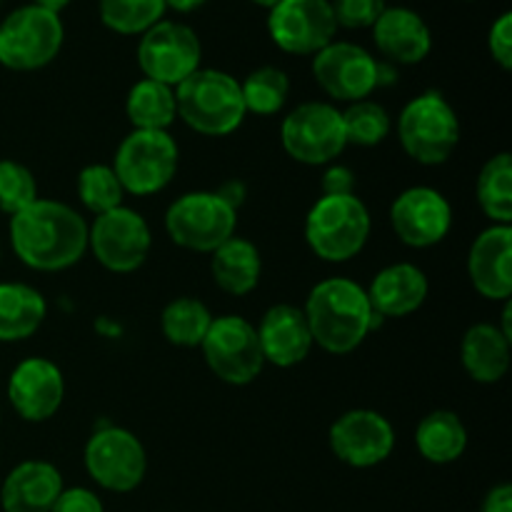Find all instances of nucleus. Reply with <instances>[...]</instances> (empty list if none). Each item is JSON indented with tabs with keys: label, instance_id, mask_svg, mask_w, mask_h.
I'll return each mask as SVG.
<instances>
[{
	"label": "nucleus",
	"instance_id": "1",
	"mask_svg": "<svg viewBox=\"0 0 512 512\" xmlns=\"http://www.w3.org/2000/svg\"><path fill=\"white\" fill-rule=\"evenodd\" d=\"M10 245L20 263L40 273H58L88 250V223L60 200L38 198L10 218Z\"/></svg>",
	"mask_w": 512,
	"mask_h": 512
},
{
	"label": "nucleus",
	"instance_id": "2",
	"mask_svg": "<svg viewBox=\"0 0 512 512\" xmlns=\"http://www.w3.org/2000/svg\"><path fill=\"white\" fill-rule=\"evenodd\" d=\"M313 343L333 355H348L360 348L373 330L368 293L350 278H328L310 290L303 308Z\"/></svg>",
	"mask_w": 512,
	"mask_h": 512
},
{
	"label": "nucleus",
	"instance_id": "3",
	"mask_svg": "<svg viewBox=\"0 0 512 512\" xmlns=\"http://www.w3.org/2000/svg\"><path fill=\"white\" fill-rule=\"evenodd\" d=\"M173 90L178 118L200 135L223 138L235 133L248 113L240 83L223 70L198 68Z\"/></svg>",
	"mask_w": 512,
	"mask_h": 512
},
{
	"label": "nucleus",
	"instance_id": "4",
	"mask_svg": "<svg viewBox=\"0 0 512 512\" xmlns=\"http://www.w3.org/2000/svg\"><path fill=\"white\" fill-rule=\"evenodd\" d=\"M370 213L358 195H323L305 218V240L325 263H345L365 248Z\"/></svg>",
	"mask_w": 512,
	"mask_h": 512
},
{
	"label": "nucleus",
	"instance_id": "5",
	"mask_svg": "<svg viewBox=\"0 0 512 512\" xmlns=\"http://www.w3.org/2000/svg\"><path fill=\"white\" fill-rule=\"evenodd\" d=\"M63 20L40 5H20L0 23V65L18 73L40 70L63 48Z\"/></svg>",
	"mask_w": 512,
	"mask_h": 512
},
{
	"label": "nucleus",
	"instance_id": "6",
	"mask_svg": "<svg viewBox=\"0 0 512 512\" xmlns=\"http://www.w3.org/2000/svg\"><path fill=\"white\" fill-rule=\"evenodd\" d=\"M398 138L405 153L418 163H445L460 143L458 113L438 90H428L403 108L398 118Z\"/></svg>",
	"mask_w": 512,
	"mask_h": 512
},
{
	"label": "nucleus",
	"instance_id": "7",
	"mask_svg": "<svg viewBox=\"0 0 512 512\" xmlns=\"http://www.w3.org/2000/svg\"><path fill=\"white\" fill-rule=\"evenodd\" d=\"M238 210L218 193H185L165 213V230L175 245L193 253H213L235 235Z\"/></svg>",
	"mask_w": 512,
	"mask_h": 512
},
{
	"label": "nucleus",
	"instance_id": "8",
	"mask_svg": "<svg viewBox=\"0 0 512 512\" xmlns=\"http://www.w3.org/2000/svg\"><path fill=\"white\" fill-rule=\"evenodd\" d=\"M178 143L168 130H133L115 153L113 170L125 193H160L178 173Z\"/></svg>",
	"mask_w": 512,
	"mask_h": 512
},
{
	"label": "nucleus",
	"instance_id": "9",
	"mask_svg": "<svg viewBox=\"0 0 512 512\" xmlns=\"http://www.w3.org/2000/svg\"><path fill=\"white\" fill-rule=\"evenodd\" d=\"M280 140L285 153L303 165H328L345 150L343 115L335 105L303 103L285 115L280 125Z\"/></svg>",
	"mask_w": 512,
	"mask_h": 512
},
{
	"label": "nucleus",
	"instance_id": "10",
	"mask_svg": "<svg viewBox=\"0 0 512 512\" xmlns=\"http://www.w3.org/2000/svg\"><path fill=\"white\" fill-rule=\"evenodd\" d=\"M200 348L208 368L228 385H250L265 365L258 330L240 315L213 318Z\"/></svg>",
	"mask_w": 512,
	"mask_h": 512
},
{
	"label": "nucleus",
	"instance_id": "11",
	"mask_svg": "<svg viewBox=\"0 0 512 512\" xmlns=\"http://www.w3.org/2000/svg\"><path fill=\"white\" fill-rule=\"evenodd\" d=\"M203 45L190 25L160 20L140 35L138 65L143 75L155 83L175 88L200 68Z\"/></svg>",
	"mask_w": 512,
	"mask_h": 512
},
{
	"label": "nucleus",
	"instance_id": "12",
	"mask_svg": "<svg viewBox=\"0 0 512 512\" xmlns=\"http://www.w3.org/2000/svg\"><path fill=\"white\" fill-rule=\"evenodd\" d=\"M83 460L90 478L110 493L135 490L148 470L143 443L130 430L115 425L95 430L85 445Z\"/></svg>",
	"mask_w": 512,
	"mask_h": 512
},
{
	"label": "nucleus",
	"instance_id": "13",
	"mask_svg": "<svg viewBox=\"0 0 512 512\" xmlns=\"http://www.w3.org/2000/svg\"><path fill=\"white\" fill-rule=\"evenodd\" d=\"M88 248L110 273H133L148 260L153 235L143 215L120 205L95 215L93 225H88Z\"/></svg>",
	"mask_w": 512,
	"mask_h": 512
},
{
	"label": "nucleus",
	"instance_id": "14",
	"mask_svg": "<svg viewBox=\"0 0 512 512\" xmlns=\"http://www.w3.org/2000/svg\"><path fill=\"white\" fill-rule=\"evenodd\" d=\"M268 30L273 43L290 55H315L338 33L330 0H280L270 8Z\"/></svg>",
	"mask_w": 512,
	"mask_h": 512
},
{
	"label": "nucleus",
	"instance_id": "15",
	"mask_svg": "<svg viewBox=\"0 0 512 512\" xmlns=\"http://www.w3.org/2000/svg\"><path fill=\"white\" fill-rule=\"evenodd\" d=\"M313 75L330 98L358 103L378 88V60L360 45L333 40L313 55Z\"/></svg>",
	"mask_w": 512,
	"mask_h": 512
},
{
	"label": "nucleus",
	"instance_id": "16",
	"mask_svg": "<svg viewBox=\"0 0 512 512\" xmlns=\"http://www.w3.org/2000/svg\"><path fill=\"white\" fill-rule=\"evenodd\" d=\"M330 448L350 468H375L393 453L395 430L375 410H348L330 428Z\"/></svg>",
	"mask_w": 512,
	"mask_h": 512
},
{
	"label": "nucleus",
	"instance_id": "17",
	"mask_svg": "<svg viewBox=\"0 0 512 512\" xmlns=\"http://www.w3.org/2000/svg\"><path fill=\"white\" fill-rule=\"evenodd\" d=\"M390 225L410 248H430L450 233L453 208L435 188L415 185L395 198L390 208Z\"/></svg>",
	"mask_w": 512,
	"mask_h": 512
},
{
	"label": "nucleus",
	"instance_id": "18",
	"mask_svg": "<svg viewBox=\"0 0 512 512\" xmlns=\"http://www.w3.org/2000/svg\"><path fill=\"white\" fill-rule=\"evenodd\" d=\"M65 395V380L48 358H28L15 365L8 380V398L15 413L28 423H43L58 413Z\"/></svg>",
	"mask_w": 512,
	"mask_h": 512
},
{
	"label": "nucleus",
	"instance_id": "19",
	"mask_svg": "<svg viewBox=\"0 0 512 512\" xmlns=\"http://www.w3.org/2000/svg\"><path fill=\"white\" fill-rule=\"evenodd\" d=\"M473 288L488 300H510L512 295V225H490L475 238L468 255Z\"/></svg>",
	"mask_w": 512,
	"mask_h": 512
},
{
	"label": "nucleus",
	"instance_id": "20",
	"mask_svg": "<svg viewBox=\"0 0 512 512\" xmlns=\"http://www.w3.org/2000/svg\"><path fill=\"white\" fill-rule=\"evenodd\" d=\"M255 330H258L265 363H273L278 368L300 365L313 348V335H310L303 308H295V305H273Z\"/></svg>",
	"mask_w": 512,
	"mask_h": 512
},
{
	"label": "nucleus",
	"instance_id": "21",
	"mask_svg": "<svg viewBox=\"0 0 512 512\" xmlns=\"http://www.w3.org/2000/svg\"><path fill=\"white\" fill-rule=\"evenodd\" d=\"M373 40L388 63L415 65L428 58L433 35L428 23L415 10L395 5L385 8L373 25Z\"/></svg>",
	"mask_w": 512,
	"mask_h": 512
},
{
	"label": "nucleus",
	"instance_id": "22",
	"mask_svg": "<svg viewBox=\"0 0 512 512\" xmlns=\"http://www.w3.org/2000/svg\"><path fill=\"white\" fill-rule=\"evenodd\" d=\"M63 490V478L55 465L25 460L3 480L0 505L3 512H50Z\"/></svg>",
	"mask_w": 512,
	"mask_h": 512
},
{
	"label": "nucleus",
	"instance_id": "23",
	"mask_svg": "<svg viewBox=\"0 0 512 512\" xmlns=\"http://www.w3.org/2000/svg\"><path fill=\"white\" fill-rule=\"evenodd\" d=\"M370 308L383 318H405L428 298V278L413 263H395L380 270L365 290Z\"/></svg>",
	"mask_w": 512,
	"mask_h": 512
},
{
	"label": "nucleus",
	"instance_id": "24",
	"mask_svg": "<svg viewBox=\"0 0 512 512\" xmlns=\"http://www.w3.org/2000/svg\"><path fill=\"white\" fill-rule=\"evenodd\" d=\"M510 355V340L500 333L498 325L490 323L473 325L460 345L465 373L483 385H493L508 375Z\"/></svg>",
	"mask_w": 512,
	"mask_h": 512
},
{
	"label": "nucleus",
	"instance_id": "25",
	"mask_svg": "<svg viewBox=\"0 0 512 512\" xmlns=\"http://www.w3.org/2000/svg\"><path fill=\"white\" fill-rule=\"evenodd\" d=\"M210 255H213L210 270L220 290L228 295H248L250 290H255L263 273V260H260V250L250 240L233 235Z\"/></svg>",
	"mask_w": 512,
	"mask_h": 512
},
{
	"label": "nucleus",
	"instance_id": "26",
	"mask_svg": "<svg viewBox=\"0 0 512 512\" xmlns=\"http://www.w3.org/2000/svg\"><path fill=\"white\" fill-rule=\"evenodd\" d=\"M45 298L25 283H0V343L30 338L43 325Z\"/></svg>",
	"mask_w": 512,
	"mask_h": 512
},
{
	"label": "nucleus",
	"instance_id": "27",
	"mask_svg": "<svg viewBox=\"0 0 512 512\" xmlns=\"http://www.w3.org/2000/svg\"><path fill=\"white\" fill-rule=\"evenodd\" d=\"M415 445L428 463H455L468 448V430L453 410H433L420 420Z\"/></svg>",
	"mask_w": 512,
	"mask_h": 512
},
{
	"label": "nucleus",
	"instance_id": "28",
	"mask_svg": "<svg viewBox=\"0 0 512 512\" xmlns=\"http://www.w3.org/2000/svg\"><path fill=\"white\" fill-rule=\"evenodd\" d=\"M125 113L135 130H168L178 118L175 90L155 80H138L125 100Z\"/></svg>",
	"mask_w": 512,
	"mask_h": 512
},
{
	"label": "nucleus",
	"instance_id": "29",
	"mask_svg": "<svg viewBox=\"0 0 512 512\" xmlns=\"http://www.w3.org/2000/svg\"><path fill=\"white\" fill-rule=\"evenodd\" d=\"M478 203L493 225L512 223V158L498 153L478 175Z\"/></svg>",
	"mask_w": 512,
	"mask_h": 512
},
{
	"label": "nucleus",
	"instance_id": "30",
	"mask_svg": "<svg viewBox=\"0 0 512 512\" xmlns=\"http://www.w3.org/2000/svg\"><path fill=\"white\" fill-rule=\"evenodd\" d=\"M213 325L208 305L195 298H178L165 305L160 315V328L168 343L180 348H200Z\"/></svg>",
	"mask_w": 512,
	"mask_h": 512
},
{
	"label": "nucleus",
	"instance_id": "31",
	"mask_svg": "<svg viewBox=\"0 0 512 512\" xmlns=\"http://www.w3.org/2000/svg\"><path fill=\"white\" fill-rule=\"evenodd\" d=\"M240 93H243V103L248 113L275 115L288 103L290 80L275 65H263L240 83Z\"/></svg>",
	"mask_w": 512,
	"mask_h": 512
},
{
	"label": "nucleus",
	"instance_id": "32",
	"mask_svg": "<svg viewBox=\"0 0 512 512\" xmlns=\"http://www.w3.org/2000/svg\"><path fill=\"white\" fill-rule=\"evenodd\" d=\"M100 20L120 35H143L163 20L165 0H98Z\"/></svg>",
	"mask_w": 512,
	"mask_h": 512
},
{
	"label": "nucleus",
	"instance_id": "33",
	"mask_svg": "<svg viewBox=\"0 0 512 512\" xmlns=\"http://www.w3.org/2000/svg\"><path fill=\"white\" fill-rule=\"evenodd\" d=\"M78 195L80 203L93 215H103L123 205V185L115 175L113 165L95 163L80 170L78 175Z\"/></svg>",
	"mask_w": 512,
	"mask_h": 512
},
{
	"label": "nucleus",
	"instance_id": "34",
	"mask_svg": "<svg viewBox=\"0 0 512 512\" xmlns=\"http://www.w3.org/2000/svg\"><path fill=\"white\" fill-rule=\"evenodd\" d=\"M343 115L345 140L353 145H363V148H373L380 145L390 133V115L388 110L373 100H358L350 103Z\"/></svg>",
	"mask_w": 512,
	"mask_h": 512
},
{
	"label": "nucleus",
	"instance_id": "35",
	"mask_svg": "<svg viewBox=\"0 0 512 512\" xmlns=\"http://www.w3.org/2000/svg\"><path fill=\"white\" fill-rule=\"evenodd\" d=\"M38 200V183L25 165L0 160V210L10 218Z\"/></svg>",
	"mask_w": 512,
	"mask_h": 512
},
{
	"label": "nucleus",
	"instance_id": "36",
	"mask_svg": "<svg viewBox=\"0 0 512 512\" xmlns=\"http://www.w3.org/2000/svg\"><path fill=\"white\" fill-rule=\"evenodd\" d=\"M338 28L363 30L373 28L375 20L388 8L385 0H330Z\"/></svg>",
	"mask_w": 512,
	"mask_h": 512
},
{
	"label": "nucleus",
	"instance_id": "37",
	"mask_svg": "<svg viewBox=\"0 0 512 512\" xmlns=\"http://www.w3.org/2000/svg\"><path fill=\"white\" fill-rule=\"evenodd\" d=\"M488 50L500 68H512V13H503L493 25H490Z\"/></svg>",
	"mask_w": 512,
	"mask_h": 512
},
{
	"label": "nucleus",
	"instance_id": "38",
	"mask_svg": "<svg viewBox=\"0 0 512 512\" xmlns=\"http://www.w3.org/2000/svg\"><path fill=\"white\" fill-rule=\"evenodd\" d=\"M50 512H105L98 495L88 488H68L60 493Z\"/></svg>",
	"mask_w": 512,
	"mask_h": 512
},
{
	"label": "nucleus",
	"instance_id": "39",
	"mask_svg": "<svg viewBox=\"0 0 512 512\" xmlns=\"http://www.w3.org/2000/svg\"><path fill=\"white\" fill-rule=\"evenodd\" d=\"M355 173L345 165H330L323 175V195H353Z\"/></svg>",
	"mask_w": 512,
	"mask_h": 512
},
{
	"label": "nucleus",
	"instance_id": "40",
	"mask_svg": "<svg viewBox=\"0 0 512 512\" xmlns=\"http://www.w3.org/2000/svg\"><path fill=\"white\" fill-rule=\"evenodd\" d=\"M483 512H512V488L508 483L495 485L483 500Z\"/></svg>",
	"mask_w": 512,
	"mask_h": 512
},
{
	"label": "nucleus",
	"instance_id": "41",
	"mask_svg": "<svg viewBox=\"0 0 512 512\" xmlns=\"http://www.w3.org/2000/svg\"><path fill=\"white\" fill-rule=\"evenodd\" d=\"M208 0H165V10L173 8L175 13H193V10L203 8Z\"/></svg>",
	"mask_w": 512,
	"mask_h": 512
},
{
	"label": "nucleus",
	"instance_id": "42",
	"mask_svg": "<svg viewBox=\"0 0 512 512\" xmlns=\"http://www.w3.org/2000/svg\"><path fill=\"white\" fill-rule=\"evenodd\" d=\"M500 333L505 335V338L512 343V305L510 300H505V310H503V328H500Z\"/></svg>",
	"mask_w": 512,
	"mask_h": 512
},
{
	"label": "nucleus",
	"instance_id": "43",
	"mask_svg": "<svg viewBox=\"0 0 512 512\" xmlns=\"http://www.w3.org/2000/svg\"><path fill=\"white\" fill-rule=\"evenodd\" d=\"M33 3H35V5H40V8L53 10V13H58V15H60V10L68 8L70 0H33Z\"/></svg>",
	"mask_w": 512,
	"mask_h": 512
},
{
	"label": "nucleus",
	"instance_id": "44",
	"mask_svg": "<svg viewBox=\"0 0 512 512\" xmlns=\"http://www.w3.org/2000/svg\"><path fill=\"white\" fill-rule=\"evenodd\" d=\"M250 3H255V5H260V8H275V5L280 3V0H250Z\"/></svg>",
	"mask_w": 512,
	"mask_h": 512
},
{
	"label": "nucleus",
	"instance_id": "45",
	"mask_svg": "<svg viewBox=\"0 0 512 512\" xmlns=\"http://www.w3.org/2000/svg\"><path fill=\"white\" fill-rule=\"evenodd\" d=\"M0 5H3V0H0Z\"/></svg>",
	"mask_w": 512,
	"mask_h": 512
}]
</instances>
